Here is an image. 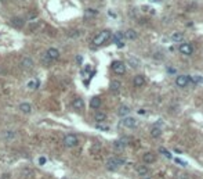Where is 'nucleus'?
Returning <instances> with one entry per match:
<instances>
[{
    "label": "nucleus",
    "mask_w": 203,
    "mask_h": 179,
    "mask_svg": "<svg viewBox=\"0 0 203 179\" xmlns=\"http://www.w3.org/2000/svg\"><path fill=\"white\" fill-rule=\"evenodd\" d=\"M94 119H96L97 122H104L105 119H107V114H105V112L98 111V112H96V115H94Z\"/></svg>",
    "instance_id": "23"
},
{
    "label": "nucleus",
    "mask_w": 203,
    "mask_h": 179,
    "mask_svg": "<svg viewBox=\"0 0 203 179\" xmlns=\"http://www.w3.org/2000/svg\"><path fill=\"white\" fill-rule=\"evenodd\" d=\"M142 160H144L145 164H152V163H155V161H156V155L153 154L152 152H148V153H145V154L142 155Z\"/></svg>",
    "instance_id": "9"
},
{
    "label": "nucleus",
    "mask_w": 203,
    "mask_h": 179,
    "mask_svg": "<svg viewBox=\"0 0 203 179\" xmlns=\"http://www.w3.org/2000/svg\"><path fill=\"white\" fill-rule=\"evenodd\" d=\"M128 112H130V107L120 106L119 110H117V115H119V117H126V115H128Z\"/></svg>",
    "instance_id": "15"
},
{
    "label": "nucleus",
    "mask_w": 203,
    "mask_h": 179,
    "mask_svg": "<svg viewBox=\"0 0 203 179\" xmlns=\"http://www.w3.org/2000/svg\"><path fill=\"white\" fill-rule=\"evenodd\" d=\"M178 50H180V53H181V54L191 56L192 53H194V46H192L191 43H182V45H180Z\"/></svg>",
    "instance_id": "6"
},
{
    "label": "nucleus",
    "mask_w": 203,
    "mask_h": 179,
    "mask_svg": "<svg viewBox=\"0 0 203 179\" xmlns=\"http://www.w3.org/2000/svg\"><path fill=\"white\" fill-rule=\"evenodd\" d=\"M98 14V11L97 10H91V9H87L86 10V15L89 17V15H91V17H94V15H97Z\"/></svg>",
    "instance_id": "28"
},
{
    "label": "nucleus",
    "mask_w": 203,
    "mask_h": 179,
    "mask_svg": "<svg viewBox=\"0 0 203 179\" xmlns=\"http://www.w3.org/2000/svg\"><path fill=\"white\" fill-rule=\"evenodd\" d=\"M15 136H17V133H15L14 131H4L3 132V137L6 140H12V139H15Z\"/></svg>",
    "instance_id": "20"
},
{
    "label": "nucleus",
    "mask_w": 203,
    "mask_h": 179,
    "mask_svg": "<svg viewBox=\"0 0 203 179\" xmlns=\"http://www.w3.org/2000/svg\"><path fill=\"white\" fill-rule=\"evenodd\" d=\"M189 82H191V76L188 75H178L176 79V85L178 88H187Z\"/></svg>",
    "instance_id": "5"
},
{
    "label": "nucleus",
    "mask_w": 203,
    "mask_h": 179,
    "mask_svg": "<svg viewBox=\"0 0 203 179\" xmlns=\"http://www.w3.org/2000/svg\"><path fill=\"white\" fill-rule=\"evenodd\" d=\"M159 153H162V154H163L166 158H173V157H171V154L166 149H164V147H160V149H159Z\"/></svg>",
    "instance_id": "27"
},
{
    "label": "nucleus",
    "mask_w": 203,
    "mask_h": 179,
    "mask_svg": "<svg viewBox=\"0 0 203 179\" xmlns=\"http://www.w3.org/2000/svg\"><path fill=\"white\" fill-rule=\"evenodd\" d=\"M76 63L80 65V64L83 63V57H82V56H76Z\"/></svg>",
    "instance_id": "32"
},
{
    "label": "nucleus",
    "mask_w": 203,
    "mask_h": 179,
    "mask_svg": "<svg viewBox=\"0 0 203 179\" xmlns=\"http://www.w3.org/2000/svg\"><path fill=\"white\" fill-rule=\"evenodd\" d=\"M46 163H47V158H46V157H40L39 158V164L40 165H44Z\"/></svg>",
    "instance_id": "31"
},
{
    "label": "nucleus",
    "mask_w": 203,
    "mask_h": 179,
    "mask_svg": "<svg viewBox=\"0 0 203 179\" xmlns=\"http://www.w3.org/2000/svg\"><path fill=\"white\" fill-rule=\"evenodd\" d=\"M116 46H117L119 49H123V47H124V42H123V40H120V42H116Z\"/></svg>",
    "instance_id": "33"
},
{
    "label": "nucleus",
    "mask_w": 203,
    "mask_h": 179,
    "mask_svg": "<svg viewBox=\"0 0 203 179\" xmlns=\"http://www.w3.org/2000/svg\"><path fill=\"white\" fill-rule=\"evenodd\" d=\"M123 163L124 161L122 160V158H119V157H112V158H109V160L107 161V168L109 171H116V170H119L120 167L123 165Z\"/></svg>",
    "instance_id": "2"
},
{
    "label": "nucleus",
    "mask_w": 203,
    "mask_h": 179,
    "mask_svg": "<svg viewBox=\"0 0 203 179\" xmlns=\"http://www.w3.org/2000/svg\"><path fill=\"white\" fill-rule=\"evenodd\" d=\"M109 38H110V31L109 29H104V31H101L98 35H96V36H94L93 45L94 46H101V45H104V43L107 42Z\"/></svg>",
    "instance_id": "1"
},
{
    "label": "nucleus",
    "mask_w": 203,
    "mask_h": 179,
    "mask_svg": "<svg viewBox=\"0 0 203 179\" xmlns=\"http://www.w3.org/2000/svg\"><path fill=\"white\" fill-rule=\"evenodd\" d=\"M171 40H173V42H182V40H184V34H181V32H174V34L171 35Z\"/></svg>",
    "instance_id": "21"
},
{
    "label": "nucleus",
    "mask_w": 203,
    "mask_h": 179,
    "mask_svg": "<svg viewBox=\"0 0 203 179\" xmlns=\"http://www.w3.org/2000/svg\"><path fill=\"white\" fill-rule=\"evenodd\" d=\"M128 64H130V67L137 68V67H140V60L135 57H128Z\"/></svg>",
    "instance_id": "24"
},
{
    "label": "nucleus",
    "mask_w": 203,
    "mask_h": 179,
    "mask_svg": "<svg viewBox=\"0 0 203 179\" xmlns=\"http://www.w3.org/2000/svg\"><path fill=\"white\" fill-rule=\"evenodd\" d=\"M19 110H21L24 114H29V112L32 111V106H30L29 103H21L19 104Z\"/></svg>",
    "instance_id": "16"
},
{
    "label": "nucleus",
    "mask_w": 203,
    "mask_h": 179,
    "mask_svg": "<svg viewBox=\"0 0 203 179\" xmlns=\"http://www.w3.org/2000/svg\"><path fill=\"white\" fill-rule=\"evenodd\" d=\"M36 15H37L36 13H30V14H29V18H30V20H32V18H36Z\"/></svg>",
    "instance_id": "37"
},
{
    "label": "nucleus",
    "mask_w": 203,
    "mask_h": 179,
    "mask_svg": "<svg viewBox=\"0 0 203 179\" xmlns=\"http://www.w3.org/2000/svg\"><path fill=\"white\" fill-rule=\"evenodd\" d=\"M21 65L25 68V70H28V68H30L33 65V61H32V58H29V57H25V58H22V61H21Z\"/></svg>",
    "instance_id": "17"
},
{
    "label": "nucleus",
    "mask_w": 203,
    "mask_h": 179,
    "mask_svg": "<svg viewBox=\"0 0 203 179\" xmlns=\"http://www.w3.org/2000/svg\"><path fill=\"white\" fill-rule=\"evenodd\" d=\"M123 34L122 32H116V34H115V36H114V42L116 43V42H120V40H123Z\"/></svg>",
    "instance_id": "25"
},
{
    "label": "nucleus",
    "mask_w": 203,
    "mask_h": 179,
    "mask_svg": "<svg viewBox=\"0 0 203 179\" xmlns=\"http://www.w3.org/2000/svg\"><path fill=\"white\" fill-rule=\"evenodd\" d=\"M97 128H98V129H101V131H108V129H109L108 126H102V125H97Z\"/></svg>",
    "instance_id": "36"
},
{
    "label": "nucleus",
    "mask_w": 203,
    "mask_h": 179,
    "mask_svg": "<svg viewBox=\"0 0 203 179\" xmlns=\"http://www.w3.org/2000/svg\"><path fill=\"white\" fill-rule=\"evenodd\" d=\"M120 82L119 81H112V82H110V85H109V88H110V90L112 92H115V93H116V92H119L120 90Z\"/></svg>",
    "instance_id": "22"
},
{
    "label": "nucleus",
    "mask_w": 203,
    "mask_h": 179,
    "mask_svg": "<svg viewBox=\"0 0 203 179\" xmlns=\"http://www.w3.org/2000/svg\"><path fill=\"white\" fill-rule=\"evenodd\" d=\"M133 83H134L135 88H141V86L145 83V78L142 75H135L134 79H133Z\"/></svg>",
    "instance_id": "11"
},
{
    "label": "nucleus",
    "mask_w": 203,
    "mask_h": 179,
    "mask_svg": "<svg viewBox=\"0 0 203 179\" xmlns=\"http://www.w3.org/2000/svg\"><path fill=\"white\" fill-rule=\"evenodd\" d=\"M167 72H169V74H176L177 70H176V68H173V67H169V68H167Z\"/></svg>",
    "instance_id": "34"
},
{
    "label": "nucleus",
    "mask_w": 203,
    "mask_h": 179,
    "mask_svg": "<svg viewBox=\"0 0 203 179\" xmlns=\"http://www.w3.org/2000/svg\"><path fill=\"white\" fill-rule=\"evenodd\" d=\"M127 143H128V139L127 137H122L120 140H116V142H114V147L116 150H123L127 146Z\"/></svg>",
    "instance_id": "8"
},
{
    "label": "nucleus",
    "mask_w": 203,
    "mask_h": 179,
    "mask_svg": "<svg viewBox=\"0 0 203 179\" xmlns=\"http://www.w3.org/2000/svg\"><path fill=\"white\" fill-rule=\"evenodd\" d=\"M162 135V128H159V126H152L151 128V136L152 137H159Z\"/></svg>",
    "instance_id": "18"
},
{
    "label": "nucleus",
    "mask_w": 203,
    "mask_h": 179,
    "mask_svg": "<svg viewBox=\"0 0 203 179\" xmlns=\"http://www.w3.org/2000/svg\"><path fill=\"white\" fill-rule=\"evenodd\" d=\"M50 61H51V58H50V57H48V56H47V54H46V56H44V58H43V63L48 64V63H50Z\"/></svg>",
    "instance_id": "35"
},
{
    "label": "nucleus",
    "mask_w": 203,
    "mask_h": 179,
    "mask_svg": "<svg viewBox=\"0 0 203 179\" xmlns=\"http://www.w3.org/2000/svg\"><path fill=\"white\" fill-rule=\"evenodd\" d=\"M47 56L51 58V60H57V58L60 57V52H58L55 47H50L47 50Z\"/></svg>",
    "instance_id": "13"
},
{
    "label": "nucleus",
    "mask_w": 203,
    "mask_h": 179,
    "mask_svg": "<svg viewBox=\"0 0 203 179\" xmlns=\"http://www.w3.org/2000/svg\"><path fill=\"white\" fill-rule=\"evenodd\" d=\"M112 70H114L115 74H117V75H123V74L126 72V65L123 61H114L112 63Z\"/></svg>",
    "instance_id": "4"
},
{
    "label": "nucleus",
    "mask_w": 203,
    "mask_h": 179,
    "mask_svg": "<svg viewBox=\"0 0 203 179\" xmlns=\"http://www.w3.org/2000/svg\"><path fill=\"white\" fill-rule=\"evenodd\" d=\"M0 2H6V0H0Z\"/></svg>",
    "instance_id": "40"
},
{
    "label": "nucleus",
    "mask_w": 203,
    "mask_h": 179,
    "mask_svg": "<svg viewBox=\"0 0 203 179\" xmlns=\"http://www.w3.org/2000/svg\"><path fill=\"white\" fill-rule=\"evenodd\" d=\"M109 15H110V17H112V18H115V17H116V14H115L114 11H109Z\"/></svg>",
    "instance_id": "38"
},
{
    "label": "nucleus",
    "mask_w": 203,
    "mask_h": 179,
    "mask_svg": "<svg viewBox=\"0 0 203 179\" xmlns=\"http://www.w3.org/2000/svg\"><path fill=\"white\" fill-rule=\"evenodd\" d=\"M64 144L66 146V147H75V146L79 144V139L76 135L73 133H68L64 136Z\"/></svg>",
    "instance_id": "3"
},
{
    "label": "nucleus",
    "mask_w": 203,
    "mask_h": 179,
    "mask_svg": "<svg viewBox=\"0 0 203 179\" xmlns=\"http://www.w3.org/2000/svg\"><path fill=\"white\" fill-rule=\"evenodd\" d=\"M123 36L126 38V39H128V40H134V39H137V32H135L134 29H127L124 32V34H123Z\"/></svg>",
    "instance_id": "12"
},
{
    "label": "nucleus",
    "mask_w": 203,
    "mask_h": 179,
    "mask_svg": "<svg viewBox=\"0 0 203 179\" xmlns=\"http://www.w3.org/2000/svg\"><path fill=\"white\" fill-rule=\"evenodd\" d=\"M11 25L15 28H21L22 25H24V20L22 18H18V17H14V18L11 20Z\"/></svg>",
    "instance_id": "19"
},
{
    "label": "nucleus",
    "mask_w": 203,
    "mask_h": 179,
    "mask_svg": "<svg viewBox=\"0 0 203 179\" xmlns=\"http://www.w3.org/2000/svg\"><path fill=\"white\" fill-rule=\"evenodd\" d=\"M138 114H141V115H142V114H145V111H144V110H138Z\"/></svg>",
    "instance_id": "39"
},
{
    "label": "nucleus",
    "mask_w": 203,
    "mask_h": 179,
    "mask_svg": "<svg viewBox=\"0 0 203 179\" xmlns=\"http://www.w3.org/2000/svg\"><path fill=\"white\" fill-rule=\"evenodd\" d=\"M72 107L75 110H83V107H84V101H83V99H80V97H78V99H75V100L72 101Z\"/></svg>",
    "instance_id": "10"
},
{
    "label": "nucleus",
    "mask_w": 203,
    "mask_h": 179,
    "mask_svg": "<svg viewBox=\"0 0 203 179\" xmlns=\"http://www.w3.org/2000/svg\"><path fill=\"white\" fill-rule=\"evenodd\" d=\"M191 81L194 83H202L203 82V78H202V76H192Z\"/></svg>",
    "instance_id": "29"
},
{
    "label": "nucleus",
    "mask_w": 203,
    "mask_h": 179,
    "mask_svg": "<svg viewBox=\"0 0 203 179\" xmlns=\"http://www.w3.org/2000/svg\"><path fill=\"white\" fill-rule=\"evenodd\" d=\"M137 172L140 174L141 176H144V175H146V174H148V168H146V167H138L137 168Z\"/></svg>",
    "instance_id": "26"
},
{
    "label": "nucleus",
    "mask_w": 203,
    "mask_h": 179,
    "mask_svg": "<svg viewBox=\"0 0 203 179\" xmlns=\"http://www.w3.org/2000/svg\"><path fill=\"white\" fill-rule=\"evenodd\" d=\"M101 106V99H100L98 96H94L91 100H90V107L91 108H98V107Z\"/></svg>",
    "instance_id": "14"
},
{
    "label": "nucleus",
    "mask_w": 203,
    "mask_h": 179,
    "mask_svg": "<svg viewBox=\"0 0 203 179\" xmlns=\"http://www.w3.org/2000/svg\"><path fill=\"white\" fill-rule=\"evenodd\" d=\"M145 179H149V178H145Z\"/></svg>",
    "instance_id": "41"
},
{
    "label": "nucleus",
    "mask_w": 203,
    "mask_h": 179,
    "mask_svg": "<svg viewBox=\"0 0 203 179\" xmlns=\"http://www.w3.org/2000/svg\"><path fill=\"white\" fill-rule=\"evenodd\" d=\"M174 163H177V164H180V165H181V167H185V165H187V163H185V161L180 160V158H174Z\"/></svg>",
    "instance_id": "30"
},
{
    "label": "nucleus",
    "mask_w": 203,
    "mask_h": 179,
    "mask_svg": "<svg viewBox=\"0 0 203 179\" xmlns=\"http://www.w3.org/2000/svg\"><path fill=\"white\" fill-rule=\"evenodd\" d=\"M122 125L124 128H135L137 126V119L133 118V117H126V118H123Z\"/></svg>",
    "instance_id": "7"
}]
</instances>
